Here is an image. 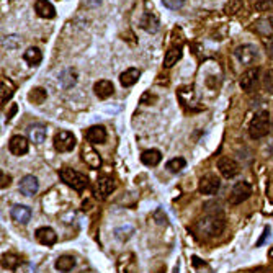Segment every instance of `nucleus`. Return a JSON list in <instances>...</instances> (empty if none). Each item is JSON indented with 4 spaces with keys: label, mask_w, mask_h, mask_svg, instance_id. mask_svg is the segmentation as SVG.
Listing matches in <instances>:
<instances>
[{
    "label": "nucleus",
    "mask_w": 273,
    "mask_h": 273,
    "mask_svg": "<svg viewBox=\"0 0 273 273\" xmlns=\"http://www.w3.org/2000/svg\"><path fill=\"white\" fill-rule=\"evenodd\" d=\"M85 137L90 144H103L107 141V130L100 125L90 126L85 133Z\"/></svg>",
    "instance_id": "obj_12"
},
{
    "label": "nucleus",
    "mask_w": 273,
    "mask_h": 273,
    "mask_svg": "<svg viewBox=\"0 0 273 273\" xmlns=\"http://www.w3.org/2000/svg\"><path fill=\"white\" fill-rule=\"evenodd\" d=\"M59 177H61V180L66 183V185L74 188V190H77V192L85 190L87 185H88V180H87L85 175L80 174V172L74 170V169H68V167L59 172Z\"/></svg>",
    "instance_id": "obj_3"
},
{
    "label": "nucleus",
    "mask_w": 273,
    "mask_h": 273,
    "mask_svg": "<svg viewBox=\"0 0 273 273\" xmlns=\"http://www.w3.org/2000/svg\"><path fill=\"white\" fill-rule=\"evenodd\" d=\"M139 77H141V72H139L137 69H135V68H131V69L125 70L123 74L120 75V83L123 87H133L139 80Z\"/></svg>",
    "instance_id": "obj_20"
},
{
    "label": "nucleus",
    "mask_w": 273,
    "mask_h": 273,
    "mask_svg": "<svg viewBox=\"0 0 273 273\" xmlns=\"http://www.w3.org/2000/svg\"><path fill=\"white\" fill-rule=\"evenodd\" d=\"M267 54L273 59V38H270L269 43H267Z\"/></svg>",
    "instance_id": "obj_38"
},
{
    "label": "nucleus",
    "mask_w": 273,
    "mask_h": 273,
    "mask_svg": "<svg viewBox=\"0 0 273 273\" xmlns=\"http://www.w3.org/2000/svg\"><path fill=\"white\" fill-rule=\"evenodd\" d=\"M259 75H260V69L259 68H252L246 70L241 77V87L244 92H254L257 88V83H259Z\"/></svg>",
    "instance_id": "obj_8"
},
{
    "label": "nucleus",
    "mask_w": 273,
    "mask_h": 273,
    "mask_svg": "<svg viewBox=\"0 0 273 273\" xmlns=\"http://www.w3.org/2000/svg\"><path fill=\"white\" fill-rule=\"evenodd\" d=\"M35 237L43 246H53V244H56V241H58V234L54 232L53 227H46V226L36 229Z\"/></svg>",
    "instance_id": "obj_11"
},
{
    "label": "nucleus",
    "mask_w": 273,
    "mask_h": 273,
    "mask_svg": "<svg viewBox=\"0 0 273 273\" xmlns=\"http://www.w3.org/2000/svg\"><path fill=\"white\" fill-rule=\"evenodd\" d=\"M133 234H135V229H133L131 226H120V227H116L115 229V237L118 239V241L121 242H126L128 239H131L133 237Z\"/></svg>",
    "instance_id": "obj_31"
},
{
    "label": "nucleus",
    "mask_w": 273,
    "mask_h": 273,
    "mask_svg": "<svg viewBox=\"0 0 273 273\" xmlns=\"http://www.w3.org/2000/svg\"><path fill=\"white\" fill-rule=\"evenodd\" d=\"M187 0H162V3L165 5L167 8L170 10H178L183 7V3H185Z\"/></svg>",
    "instance_id": "obj_35"
},
{
    "label": "nucleus",
    "mask_w": 273,
    "mask_h": 273,
    "mask_svg": "<svg viewBox=\"0 0 273 273\" xmlns=\"http://www.w3.org/2000/svg\"><path fill=\"white\" fill-rule=\"evenodd\" d=\"M255 30H257V31L260 33V35H264V36H269V35H272L273 26H272V21H270V18L259 20L257 23H255Z\"/></svg>",
    "instance_id": "obj_33"
},
{
    "label": "nucleus",
    "mask_w": 273,
    "mask_h": 273,
    "mask_svg": "<svg viewBox=\"0 0 273 273\" xmlns=\"http://www.w3.org/2000/svg\"><path fill=\"white\" fill-rule=\"evenodd\" d=\"M224 226L226 222L221 209H216V211L206 209V216H203V218L198 221L197 229L202 236L214 237V236H219V234L224 231Z\"/></svg>",
    "instance_id": "obj_1"
},
{
    "label": "nucleus",
    "mask_w": 273,
    "mask_h": 273,
    "mask_svg": "<svg viewBox=\"0 0 273 273\" xmlns=\"http://www.w3.org/2000/svg\"><path fill=\"white\" fill-rule=\"evenodd\" d=\"M118 272L120 273H136V260L133 254L121 255L118 260Z\"/></svg>",
    "instance_id": "obj_18"
},
{
    "label": "nucleus",
    "mask_w": 273,
    "mask_h": 273,
    "mask_svg": "<svg viewBox=\"0 0 273 273\" xmlns=\"http://www.w3.org/2000/svg\"><path fill=\"white\" fill-rule=\"evenodd\" d=\"M262 85H264V90L269 93V95H273V69H269L264 74Z\"/></svg>",
    "instance_id": "obj_34"
},
{
    "label": "nucleus",
    "mask_w": 273,
    "mask_h": 273,
    "mask_svg": "<svg viewBox=\"0 0 273 273\" xmlns=\"http://www.w3.org/2000/svg\"><path fill=\"white\" fill-rule=\"evenodd\" d=\"M185 159L183 157H174V159H170L169 162H167V170L172 172V174H178V172H182L183 169H185Z\"/></svg>",
    "instance_id": "obj_32"
},
{
    "label": "nucleus",
    "mask_w": 273,
    "mask_h": 273,
    "mask_svg": "<svg viewBox=\"0 0 273 273\" xmlns=\"http://www.w3.org/2000/svg\"><path fill=\"white\" fill-rule=\"evenodd\" d=\"M28 147H30V142H28L26 137H23V136L10 137L8 149H10V152H12L13 155H23V154H26Z\"/></svg>",
    "instance_id": "obj_13"
},
{
    "label": "nucleus",
    "mask_w": 273,
    "mask_h": 273,
    "mask_svg": "<svg viewBox=\"0 0 273 273\" xmlns=\"http://www.w3.org/2000/svg\"><path fill=\"white\" fill-rule=\"evenodd\" d=\"M13 93H15L13 82L7 79V77H2V87H0V100H2V103H7Z\"/></svg>",
    "instance_id": "obj_22"
},
{
    "label": "nucleus",
    "mask_w": 273,
    "mask_h": 273,
    "mask_svg": "<svg viewBox=\"0 0 273 273\" xmlns=\"http://www.w3.org/2000/svg\"><path fill=\"white\" fill-rule=\"evenodd\" d=\"M93 92H95V95L98 98L105 100V98L113 95L115 87L110 80H98V82H95V85H93Z\"/></svg>",
    "instance_id": "obj_17"
},
{
    "label": "nucleus",
    "mask_w": 273,
    "mask_h": 273,
    "mask_svg": "<svg viewBox=\"0 0 273 273\" xmlns=\"http://www.w3.org/2000/svg\"><path fill=\"white\" fill-rule=\"evenodd\" d=\"M18 190L23 193L25 197H33V195H36L38 190H40V183H38V178L33 177V175H25L20 180Z\"/></svg>",
    "instance_id": "obj_10"
},
{
    "label": "nucleus",
    "mask_w": 273,
    "mask_h": 273,
    "mask_svg": "<svg viewBox=\"0 0 273 273\" xmlns=\"http://www.w3.org/2000/svg\"><path fill=\"white\" fill-rule=\"evenodd\" d=\"M252 195V187L247 182H237L236 185L232 187L231 195H229V203L231 205H241L246 200L250 198Z\"/></svg>",
    "instance_id": "obj_4"
},
{
    "label": "nucleus",
    "mask_w": 273,
    "mask_h": 273,
    "mask_svg": "<svg viewBox=\"0 0 273 273\" xmlns=\"http://www.w3.org/2000/svg\"><path fill=\"white\" fill-rule=\"evenodd\" d=\"M54 267H56V270H59L63 273H69L75 267V259L70 257V255H61V257L56 260Z\"/></svg>",
    "instance_id": "obj_23"
},
{
    "label": "nucleus",
    "mask_w": 273,
    "mask_h": 273,
    "mask_svg": "<svg viewBox=\"0 0 273 273\" xmlns=\"http://www.w3.org/2000/svg\"><path fill=\"white\" fill-rule=\"evenodd\" d=\"M16 273H36V269L30 264H23L16 269Z\"/></svg>",
    "instance_id": "obj_36"
},
{
    "label": "nucleus",
    "mask_w": 273,
    "mask_h": 273,
    "mask_svg": "<svg viewBox=\"0 0 273 273\" xmlns=\"http://www.w3.org/2000/svg\"><path fill=\"white\" fill-rule=\"evenodd\" d=\"M97 190L102 195V198H107L108 195L115 190V180L110 177H102L97 183Z\"/></svg>",
    "instance_id": "obj_24"
},
{
    "label": "nucleus",
    "mask_w": 273,
    "mask_h": 273,
    "mask_svg": "<svg viewBox=\"0 0 273 273\" xmlns=\"http://www.w3.org/2000/svg\"><path fill=\"white\" fill-rule=\"evenodd\" d=\"M160 160H162V154H160V150H157V149H147L141 154V162L144 165L155 167Z\"/></svg>",
    "instance_id": "obj_19"
},
{
    "label": "nucleus",
    "mask_w": 273,
    "mask_h": 273,
    "mask_svg": "<svg viewBox=\"0 0 273 273\" xmlns=\"http://www.w3.org/2000/svg\"><path fill=\"white\" fill-rule=\"evenodd\" d=\"M23 59L30 66H38L43 61V53L38 48H28L23 54Z\"/></svg>",
    "instance_id": "obj_26"
},
{
    "label": "nucleus",
    "mask_w": 273,
    "mask_h": 273,
    "mask_svg": "<svg viewBox=\"0 0 273 273\" xmlns=\"http://www.w3.org/2000/svg\"><path fill=\"white\" fill-rule=\"evenodd\" d=\"M218 170L221 172V175L224 178H234L239 172H241V167L234 159L229 157H221L218 162Z\"/></svg>",
    "instance_id": "obj_9"
},
{
    "label": "nucleus",
    "mask_w": 273,
    "mask_h": 273,
    "mask_svg": "<svg viewBox=\"0 0 273 273\" xmlns=\"http://www.w3.org/2000/svg\"><path fill=\"white\" fill-rule=\"evenodd\" d=\"M75 136L69 131H59L54 136V147L59 152H70L75 147Z\"/></svg>",
    "instance_id": "obj_6"
},
{
    "label": "nucleus",
    "mask_w": 273,
    "mask_h": 273,
    "mask_svg": "<svg viewBox=\"0 0 273 273\" xmlns=\"http://www.w3.org/2000/svg\"><path fill=\"white\" fill-rule=\"evenodd\" d=\"M270 21H272V26H273V15L270 16Z\"/></svg>",
    "instance_id": "obj_41"
},
{
    "label": "nucleus",
    "mask_w": 273,
    "mask_h": 273,
    "mask_svg": "<svg viewBox=\"0 0 273 273\" xmlns=\"http://www.w3.org/2000/svg\"><path fill=\"white\" fill-rule=\"evenodd\" d=\"M236 58L239 59V63L250 66V64H255L259 61V49L254 46V44H244V46H239L236 51Z\"/></svg>",
    "instance_id": "obj_5"
},
{
    "label": "nucleus",
    "mask_w": 273,
    "mask_h": 273,
    "mask_svg": "<svg viewBox=\"0 0 273 273\" xmlns=\"http://www.w3.org/2000/svg\"><path fill=\"white\" fill-rule=\"evenodd\" d=\"M221 187V180L219 177H216L214 174H206L200 178V183H198V190L200 193L203 195H214L218 193Z\"/></svg>",
    "instance_id": "obj_7"
},
{
    "label": "nucleus",
    "mask_w": 273,
    "mask_h": 273,
    "mask_svg": "<svg viewBox=\"0 0 273 273\" xmlns=\"http://www.w3.org/2000/svg\"><path fill=\"white\" fill-rule=\"evenodd\" d=\"M141 28L144 31H147V33H157L159 28H160L159 18L152 12L144 13L142 18H141Z\"/></svg>",
    "instance_id": "obj_16"
},
{
    "label": "nucleus",
    "mask_w": 273,
    "mask_h": 273,
    "mask_svg": "<svg viewBox=\"0 0 273 273\" xmlns=\"http://www.w3.org/2000/svg\"><path fill=\"white\" fill-rule=\"evenodd\" d=\"M46 98H48V92L41 87L33 88V90L28 93V100H30L31 103H35V105H41Z\"/></svg>",
    "instance_id": "obj_28"
},
{
    "label": "nucleus",
    "mask_w": 273,
    "mask_h": 273,
    "mask_svg": "<svg viewBox=\"0 0 273 273\" xmlns=\"http://www.w3.org/2000/svg\"><path fill=\"white\" fill-rule=\"evenodd\" d=\"M0 177H2V183H0V187H2V188H7V187L10 185V180H12V178H10L8 175H5L3 172L0 174Z\"/></svg>",
    "instance_id": "obj_37"
},
{
    "label": "nucleus",
    "mask_w": 273,
    "mask_h": 273,
    "mask_svg": "<svg viewBox=\"0 0 273 273\" xmlns=\"http://www.w3.org/2000/svg\"><path fill=\"white\" fill-rule=\"evenodd\" d=\"M270 115L269 111H259L249 125V136L252 139H262L270 133Z\"/></svg>",
    "instance_id": "obj_2"
},
{
    "label": "nucleus",
    "mask_w": 273,
    "mask_h": 273,
    "mask_svg": "<svg viewBox=\"0 0 273 273\" xmlns=\"http://www.w3.org/2000/svg\"><path fill=\"white\" fill-rule=\"evenodd\" d=\"M255 273H272V272H267V270H257Z\"/></svg>",
    "instance_id": "obj_40"
},
{
    "label": "nucleus",
    "mask_w": 273,
    "mask_h": 273,
    "mask_svg": "<svg viewBox=\"0 0 273 273\" xmlns=\"http://www.w3.org/2000/svg\"><path fill=\"white\" fill-rule=\"evenodd\" d=\"M82 155H83V160H85V164L93 167V169H97V167L102 164V159H100V155L93 149H83Z\"/></svg>",
    "instance_id": "obj_27"
},
{
    "label": "nucleus",
    "mask_w": 273,
    "mask_h": 273,
    "mask_svg": "<svg viewBox=\"0 0 273 273\" xmlns=\"http://www.w3.org/2000/svg\"><path fill=\"white\" fill-rule=\"evenodd\" d=\"M182 59V49L180 48H170L169 51L165 53V58H164V68H172L174 64H177L178 61Z\"/></svg>",
    "instance_id": "obj_25"
},
{
    "label": "nucleus",
    "mask_w": 273,
    "mask_h": 273,
    "mask_svg": "<svg viewBox=\"0 0 273 273\" xmlns=\"http://www.w3.org/2000/svg\"><path fill=\"white\" fill-rule=\"evenodd\" d=\"M28 136H30V141L33 144H43L44 139H46V128L43 126H30L28 128Z\"/></svg>",
    "instance_id": "obj_21"
},
{
    "label": "nucleus",
    "mask_w": 273,
    "mask_h": 273,
    "mask_svg": "<svg viewBox=\"0 0 273 273\" xmlns=\"http://www.w3.org/2000/svg\"><path fill=\"white\" fill-rule=\"evenodd\" d=\"M59 82H61V85H63L64 88H69L72 85H75V82H77L75 70H72V69L64 70L63 74H61V77H59Z\"/></svg>",
    "instance_id": "obj_29"
},
{
    "label": "nucleus",
    "mask_w": 273,
    "mask_h": 273,
    "mask_svg": "<svg viewBox=\"0 0 273 273\" xmlns=\"http://www.w3.org/2000/svg\"><path fill=\"white\" fill-rule=\"evenodd\" d=\"M20 265V259L16 257L15 254H3L2 255V267L7 270H15L18 269Z\"/></svg>",
    "instance_id": "obj_30"
},
{
    "label": "nucleus",
    "mask_w": 273,
    "mask_h": 273,
    "mask_svg": "<svg viewBox=\"0 0 273 273\" xmlns=\"http://www.w3.org/2000/svg\"><path fill=\"white\" fill-rule=\"evenodd\" d=\"M10 214H12L13 221L20 222V224H28V221L31 219V209L25 205H15Z\"/></svg>",
    "instance_id": "obj_15"
},
{
    "label": "nucleus",
    "mask_w": 273,
    "mask_h": 273,
    "mask_svg": "<svg viewBox=\"0 0 273 273\" xmlns=\"http://www.w3.org/2000/svg\"><path fill=\"white\" fill-rule=\"evenodd\" d=\"M255 5H262V3H265V2H272V0H254Z\"/></svg>",
    "instance_id": "obj_39"
},
{
    "label": "nucleus",
    "mask_w": 273,
    "mask_h": 273,
    "mask_svg": "<svg viewBox=\"0 0 273 273\" xmlns=\"http://www.w3.org/2000/svg\"><path fill=\"white\" fill-rule=\"evenodd\" d=\"M35 12L38 13V16L46 20H51L56 16V8L54 5L49 2V0H36L35 2Z\"/></svg>",
    "instance_id": "obj_14"
}]
</instances>
